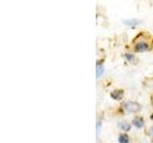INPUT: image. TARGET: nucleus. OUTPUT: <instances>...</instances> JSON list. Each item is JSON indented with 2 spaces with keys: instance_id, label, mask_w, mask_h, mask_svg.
<instances>
[{
  "instance_id": "obj_8",
  "label": "nucleus",
  "mask_w": 153,
  "mask_h": 143,
  "mask_svg": "<svg viewBox=\"0 0 153 143\" xmlns=\"http://www.w3.org/2000/svg\"><path fill=\"white\" fill-rule=\"evenodd\" d=\"M124 23L126 24V25H138L139 24V21L137 20V19H131V20H126L124 21Z\"/></svg>"
},
{
  "instance_id": "obj_10",
  "label": "nucleus",
  "mask_w": 153,
  "mask_h": 143,
  "mask_svg": "<svg viewBox=\"0 0 153 143\" xmlns=\"http://www.w3.org/2000/svg\"><path fill=\"white\" fill-rule=\"evenodd\" d=\"M100 125H102V122L99 121V122L97 123V136L99 135V133L100 132Z\"/></svg>"
},
{
  "instance_id": "obj_5",
  "label": "nucleus",
  "mask_w": 153,
  "mask_h": 143,
  "mask_svg": "<svg viewBox=\"0 0 153 143\" xmlns=\"http://www.w3.org/2000/svg\"><path fill=\"white\" fill-rule=\"evenodd\" d=\"M132 123H133V125L135 126L136 128H138V129H141V128L143 127V120L142 117H136V118H134Z\"/></svg>"
},
{
  "instance_id": "obj_6",
  "label": "nucleus",
  "mask_w": 153,
  "mask_h": 143,
  "mask_svg": "<svg viewBox=\"0 0 153 143\" xmlns=\"http://www.w3.org/2000/svg\"><path fill=\"white\" fill-rule=\"evenodd\" d=\"M103 72H104V68H103V66L102 64H100L99 62L97 63V69H96V74H97V77H100V76L102 75L103 74Z\"/></svg>"
},
{
  "instance_id": "obj_13",
  "label": "nucleus",
  "mask_w": 153,
  "mask_h": 143,
  "mask_svg": "<svg viewBox=\"0 0 153 143\" xmlns=\"http://www.w3.org/2000/svg\"><path fill=\"white\" fill-rule=\"evenodd\" d=\"M152 105H153V101H152Z\"/></svg>"
},
{
  "instance_id": "obj_12",
  "label": "nucleus",
  "mask_w": 153,
  "mask_h": 143,
  "mask_svg": "<svg viewBox=\"0 0 153 143\" xmlns=\"http://www.w3.org/2000/svg\"><path fill=\"white\" fill-rule=\"evenodd\" d=\"M150 118H151V119H153V114H151V116H150Z\"/></svg>"
},
{
  "instance_id": "obj_2",
  "label": "nucleus",
  "mask_w": 153,
  "mask_h": 143,
  "mask_svg": "<svg viewBox=\"0 0 153 143\" xmlns=\"http://www.w3.org/2000/svg\"><path fill=\"white\" fill-rule=\"evenodd\" d=\"M149 49V46H148L147 43L146 42H139L135 45V48H134V50H135L136 52H146Z\"/></svg>"
},
{
  "instance_id": "obj_3",
  "label": "nucleus",
  "mask_w": 153,
  "mask_h": 143,
  "mask_svg": "<svg viewBox=\"0 0 153 143\" xmlns=\"http://www.w3.org/2000/svg\"><path fill=\"white\" fill-rule=\"evenodd\" d=\"M110 97L115 100H121L123 97V90H115L110 94Z\"/></svg>"
},
{
  "instance_id": "obj_1",
  "label": "nucleus",
  "mask_w": 153,
  "mask_h": 143,
  "mask_svg": "<svg viewBox=\"0 0 153 143\" xmlns=\"http://www.w3.org/2000/svg\"><path fill=\"white\" fill-rule=\"evenodd\" d=\"M123 108L128 113H137L141 110V105L134 101H127L123 104Z\"/></svg>"
},
{
  "instance_id": "obj_7",
  "label": "nucleus",
  "mask_w": 153,
  "mask_h": 143,
  "mask_svg": "<svg viewBox=\"0 0 153 143\" xmlns=\"http://www.w3.org/2000/svg\"><path fill=\"white\" fill-rule=\"evenodd\" d=\"M119 142L120 143H129V137L126 133H122L119 136Z\"/></svg>"
},
{
  "instance_id": "obj_11",
  "label": "nucleus",
  "mask_w": 153,
  "mask_h": 143,
  "mask_svg": "<svg viewBox=\"0 0 153 143\" xmlns=\"http://www.w3.org/2000/svg\"><path fill=\"white\" fill-rule=\"evenodd\" d=\"M149 136L153 138V127H151L150 130H149Z\"/></svg>"
},
{
  "instance_id": "obj_9",
  "label": "nucleus",
  "mask_w": 153,
  "mask_h": 143,
  "mask_svg": "<svg viewBox=\"0 0 153 143\" xmlns=\"http://www.w3.org/2000/svg\"><path fill=\"white\" fill-rule=\"evenodd\" d=\"M126 58L127 59V61L128 62H133L134 60H135V56H134L133 55H131V54H126Z\"/></svg>"
},
{
  "instance_id": "obj_4",
  "label": "nucleus",
  "mask_w": 153,
  "mask_h": 143,
  "mask_svg": "<svg viewBox=\"0 0 153 143\" xmlns=\"http://www.w3.org/2000/svg\"><path fill=\"white\" fill-rule=\"evenodd\" d=\"M118 127L121 129V130L124 131V132H128L131 130V125L126 121H122V122H119L118 124Z\"/></svg>"
}]
</instances>
